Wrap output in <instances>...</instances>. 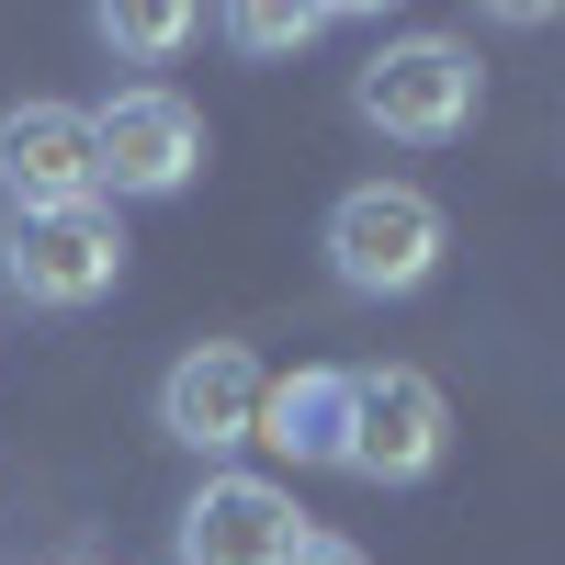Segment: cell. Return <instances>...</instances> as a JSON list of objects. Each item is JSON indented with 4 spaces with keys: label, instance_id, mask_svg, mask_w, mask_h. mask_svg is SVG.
<instances>
[{
    "label": "cell",
    "instance_id": "obj_10",
    "mask_svg": "<svg viewBox=\"0 0 565 565\" xmlns=\"http://www.w3.org/2000/svg\"><path fill=\"white\" fill-rule=\"evenodd\" d=\"M328 23L340 12H317V0H249V12H226V34H238L249 57H306Z\"/></svg>",
    "mask_w": 565,
    "mask_h": 565
},
{
    "label": "cell",
    "instance_id": "obj_8",
    "mask_svg": "<svg viewBox=\"0 0 565 565\" xmlns=\"http://www.w3.org/2000/svg\"><path fill=\"white\" fill-rule=\"evenodd\" d=\"M0 193H12V215L103 204L90 193V114L79 103H12L0 114Z\"/></svg>",
    "mask_w": 565,
    "mask_h": 565
},
{
    "label": "cell",
    "instance_id": "obj_2",
    "mask_svg": "<svg viewBox=\"0 0 565 565\" xmlns=\"http://www.w3.org/2000/svg\"><path fill=\"white\" fill-rule=\"evenodd\" d=\"M441 249H452V226H441V204L418 193V181H362V193H340L328 204V271L351 282V295H418V282L441 271Z\"/></svg>",
    "mask_w": 565,
    "mask_h": 565
},
{
    "label": "cell",
    "instance_id": "obj_1",
    "mask_svg": "<svg viewBox=\"0 0 565 565\" xmlns=\"http://www.w3.org/2000/svg\"><path fill=\"white\" fill-rule=\"evenodd\" d=\"M476 103H487V68H476V45H452V34H396L385 57L351 79V114L373 136H396V148H441V136H463Z\"/></svg>",
    "mask_w": 565,
    "mask_h": 565
},
{
    "label": "cell",
    "instance_id": "obj_9",
    "mask_svg": "<svg viewBox=\"0 0 565 565\" xmlns=\"http://www.w3.org/2000/svg\"><path fill=\"white\" fill-rule=\"evenodd\" d=\"M340 373L328 362H306V373H282V385H260V430L249 441H271L282 463H340Z\"/></svg>",
    "mask_w": 565,
    "mask_h": 565
},
{
    "label": "cell",
    "instance_id": "obj_11",
    "mask_svg": "<svg viewBox=\"0 0 565 565\" xmlns=\"http://www.w3.org/2000/svg\"><path fill=\"white\" fill-rule=\"evenodd\" d=\"M103 45H114V57H170V45H193V12H170V0H125V12H103Z\"/></svg>",
    "mask_w": 565,
    "mask_h": 565
},
{
    "label": "cell",
    "instance_id": "obj_12",
    "mask_svg": "<svg viewBox=\"0 0 565 565\" xmlns=\"http://www.w3.org/2000/svg\"><path fill=\"white\" fill-rule=\"evenodd\" d=\"M282 565H362V554H351L340 532H306V543H295V554H282Z\"/></svg>",
    "mask_w": 565,
    "mask_h": 565
},
{
    "label": "cell",
    "instance_id": "obj_3",
    "mask_svg": "<svg viewBox=\"0 0 565 565\" xmlns=\"http://www.w3.org/2000/svg\"><path fill=\"white\" fill-rule=\"evenodd\" d=\"M340 463L351 476H373V487H418L441 463V441H452V407H441V385L418 362H362V373H340Z\"/></svg>",
    "mask_w": 565,
    "mask_h": 565
},
{
    "label": "cell",
    "instance_id": "obj_6",
    "mask_svg": "<svg viewBox=\"0 0 565 565\" xmlns=\"http://www.w3.org/2000/svg\"><path fill=\"white\" fill-rule=\"evenodd\" d=\"M306 543V509L282 498L271 476H204L170 521V554L181 565H282Z\"/></svg>",
    "mask_w": 565,
    "mask_h": 565
},
{
    "label": "cell",
    "instance_id": "obj_4",
    "mask_svg": "<svg viewBox=\"0 0 565 565\" xmlns=\"http://www.w3.org/2000/svg\"><path fill=\"white\" fill-rule=\"evenodd\" d=\"M0 282H12L23 306H103L125 282V226L114 204H57V215H12L0 226Z\"/></svg>",
    "mask_w": 565,
    "mask_h": 565
},
{
    "label": "cell",
    "instance_id": "obj_5",
    "mask_svg": "<svg viewBox=\"0 0 565 565\" xmlns=\"http://www.w3.org/2000/svg\"><path fill=\"white\" fill-rule=\"evenodd\" d=\"M193 170H204V114L181 103V90H114V103L90 114V193L170 204Z\"/></svg>",
    "mask_w": 565,
    "mask_h": 565
},
{
    "label": "cell",
    "instance_id": "obj_7",
    "mask_svg": "<svg viewBox=\"0 0 565 565\" xmlns=\"http://www.w3.org/2000/svg\"><path fill=\"white\" fill-rule=\"evenodd\" d=\"M260 385H271V373H260L238 340H204V351L170 362V385H159V430H170L181 452L226 463V452H249V430H260Z\"/></svg>",
    "mask_w": 565,
    "mask_h": 565
}]
</instances>
